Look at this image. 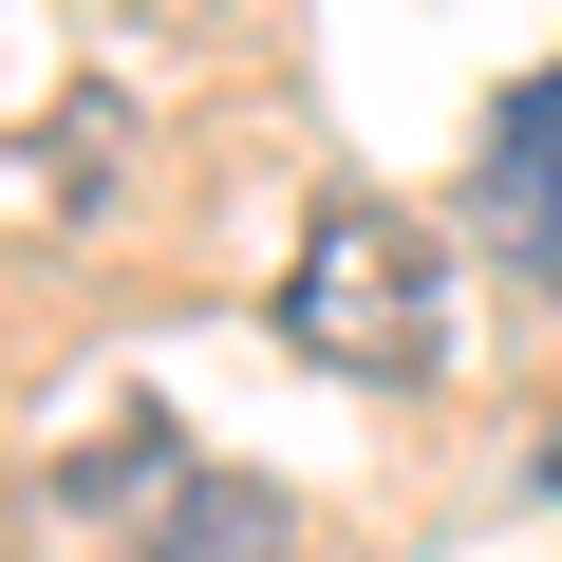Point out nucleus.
Instances as JSON below:
<instances>
[{
	"label": "nucleus",
	"mask_w": 562,
	"mask_h": 562,
	"mask_svg": "<svg viewBox=\"0 0 562 562\" xmlns=\"http://www.w3.org/2000/svg\"><path fill=\"white\" fill-rule=\"evenodd\" d=\"M543 487H562V431H543Z\"/></svg>",
	"instance_id": "obj_5"
},
{
	"label": "nucleus",
	"mask_w": 562,
	"mask_h": 562,
	"mask_svg": "<svg viewBox=\"0 0 562 562\" xmlns=\"http://www.w3.org/2000/svg\"><path fill=\"white\" fill-rule=\"evenodd\" d=\"M281 338H301L319 375H375V394H413V375L450 357V281H431V225L338 188V206L301 225V262H281Z\"/></svg>",
	"instance_id": "obj_1"
},
{
	"label": "nucleus",
	"mask_w": 562,
	"mask_h": 562,
	"mask_svg": "<svg viewBox=\"0 0 562 562\" xmlns=\"http://www.w3.org/2000/svg\"><path fill=\"white\" fill-rule=\"evenodd\" d=\"M487 262L506 281H562V57L487 113Z\"/></svg>",
	"instance_id": "obj_2"
},
{
	"label": "nucleus",
	"mask_w": 562,
	"mask_h": 562,
	"mask_svg": "<svg viewBox=\"0 0 562 562\" xmlns=\"http://www.w3.org/2000/svg\"><path fill=\"white\" fill-rule=\"evenodd\" d=\"M132 487H150V506H169V487H188V469H169V431H150V413H113V431H94V450H76V469H57V506H132Z\"/></svg>",
	"instance_id": "obj_4"
},
{
	"label": "nucleus",
	"mask_w": 562,
	"mask_h": 562,
	"mask_svg": "<svg viewBox=\"0 0 562 562\" xmlns=\"http://www.w3.org/2000/svg\"><path fill=\"white\" fill-rule=\"evenodd\" d=\"M150 562H301V506H281L262 469H188L150 506Z\"/></svg>",
	"instance_id": "obj_3"
}]
</instances>
